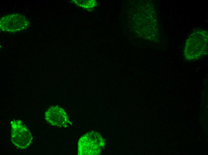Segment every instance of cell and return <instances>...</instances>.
Here are the masks:
<instances>
[{
	"instance_id": "1",
	"label": "cell",
	"mask_w": 208,
	"mask_h": 155,
	"mask_svg": "<svg viewBox=\"0 0 208 155\" xmlns=\"http://www.w3.org/2000/svg\"><path fill=\"white\" fill-rule=\"evenodd\" d=\"M208 33L207 31H198L189 36L186 42L184 56L188 60H198L207 54Z\"/></svg>"
},
{
	"instance_id": "2",
	"label": "cell",
	"mask_w": 208,
	"mask_h": 155,
	"mask_svg": "<svg viewBox=\"0 0 208 155\" xmlns=\"http://www.w3.org/2000/svg\"><path fill=\"white\" fill-rule=\"evenodd\" d=\"M105 145L104 140L98 132L91 131L82 136L78 143L79 155H99Z\"/></svg>"
},
{
	"instance_id": "3",
	"label": "cell",
	"mask_w": 208,
	"mask_h": 155,
	"mask_svg": "<svg viewBox=\"0 0 208 155\" xmlns=\"http://www.w3.org/2000/svg\"><path fill=\"white\" fill-rule=\"evenodd\" d=\"M10 124V139L12 143L20 149L29 147L32 140V136L25 125L19 120L12 121Z\"/></svg>"
},
{
	"instance_id": "4",
	"label": "cell",
	"mask_w": 208,
	"mask_h": 155,
	"mask_svg": "<svg viewBox=\"0 0 208 155\" xmlns=\"http://www.w3.org/2000/svg\"><path fill=\"white\" fill-rule=\"evenodd\" d=\"M29 22L24 16L17 14H10L1 18L0 20V28L6 32H15L27 28Z\"/></svg>"
},
{
	"instance_id": "5",
	"label": "cell",
	"mask_w": 208,
	"mask_h": 155,
	"mask_svg": "<svg viewBox=\"0 0 208 155\" xmlns=\"http://www.w3.org/2000/svg\"><path fill=\"white\" fill-rule=\"evenodd\" d=\"M45 117L47 122L53 125L66 128L72 125L65 111L57 106L51 107L48 109Z\"/></svg>"
},
{
	"instance_id": "6",
	"label": "cell",
	"mask_w": 208,
	"mask_h": 155,
	"mask_svg": "<svg viewBox=\"0 0 208 155\" xmlns=\"http://www.w3.org/2000/svg\"><path fill=\"white\" fill-rule=\"evenodd\" d=\"M73 1L74 2H76L75 3L77 5L87 9L88 10L93 8L96 6L97 4L95 0H74Z\"/></svg>"
}]
</instances>
